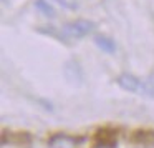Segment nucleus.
Returning <instances> with one entry per match:
<instances>
[{"label": "nucleus", "instance_id": "1", "mask_svg": "<svg viewBox=\"0 0 154 148\" xmlns=\"http://www.w3.org/2000/svg\"><path fill=\"white\" fill-rule=\"evenodd\" d=\"M116 82H118V85L126 92L154 98V83L151 80H141V78L134 77V75H131V73H121L119 77L116 78Z\"/></svg>", "mask_w": 154, "mask_h": 148}, {"label": "nucleus", "instance_id": "2", "mask_svg": "<svg viewBox=\"0 0 154 148\" xmlns=\"http://www.w3.org/2000/svg\"><path fill=\"white\" fill-rule=\"evenodd\" d=\"M94 28V24L90 20H85V18H78V20H71L68 24L63 25L61 32H63L66 37L71 38H81V37H86L88 34H91Z\"/></svg>", "mask_w": 154, "mask_h": 148}, {"label": "nucleus", "instance_id": "3", "mask_svg": "<svg viewBox=\"0 0 154 148\" xmlns=\"http://www.w3.org/2000/svg\"><path fill=\"white\" fill-rule=\"evenodd\" d=\"M81 141L83 138L70 137L66 133H57L48 140V148H76Z\"/></svg>", "mask_w": 154, "mask_h": 148}, {"label": "nucleus", "instance_id": "4", "mask_svg": "<svg viewBox=\"0 0 154 148\" xmlns=\"http://www.w3.org/2000/svg\"><path fill=\"white\" fill-rule=\"evenodd\" d=\"M94 43H96L104 53H114V52H116V43H114V40H111L106 35H96V37H94Z\"/></svg>", "mask_w": 154, "mask_h": 148}, {"label": "nucleus", "instance_id": "5", "mask_svg": "<svg viewBox=\"0 0 154 148\" xmlns=\"http://www.w3.org/2000/svg\"><path fill=\"white\" fill-rule=\"evenodd\" d=\"M35 7H37V10L40 12V14H43L45 17H50V18L55 17V8L48 4L47 0H35Z\"/></svg>", "mask_w": 154, "mask_h": 148}, {"label": "nucleus", "instance_id": "6", "mask_svg": "<svg viewBox=\"0 0 154 148\" xmlns=\"http://www.w3.org/2000/svg\"><path fill=\"white\" fill-rule=\"evenodd\" d=\"M60 5H63L65 8H76V4H73V2H68V0H57Z\"/></svg>", "mask_w": 154, "mask_h": 148}, {"label": "nucleus", "instance_id": "7", "mask_svg": "<svg viewBox=\"0 0 154 148\" xmlns=\"http://www.w3.org/2000/svg\"><path fill=\"white\" fill-rule=\"evenodd\" d=\"M94 148H116L114 141H103V143H98Z\"/></svg>", "mask_w": 154, "mask_h": 148}]
</instances>
